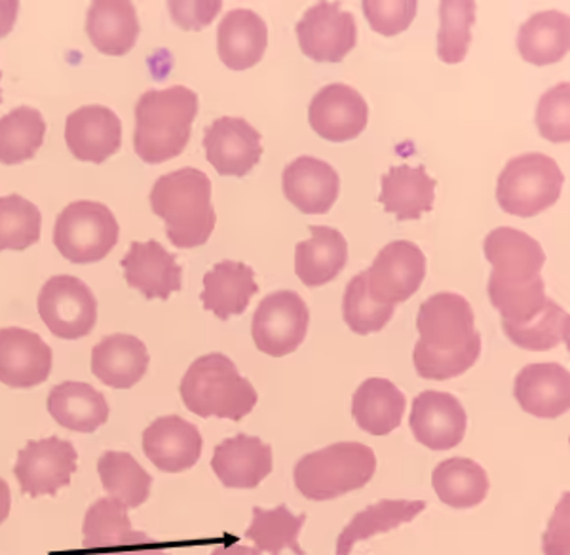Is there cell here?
<instances>
[{
  "instance_id": "cell-1",
  "label": "cell",
  "mask_w": 570,
  "mask_h": 555,
  "mask_svg": "<svg viewBox=\"0 0 570 555\" xmlns=\"http://www.w3.org/2000/svg\"><path fill=\"white\" fill-rule=\"evenodd\" d=\"M416 330L421 339L413 350L416 373L430 381L461 377L478 362L481 333L466 298L441 291L428 298L419 309Z\"/></svg>"
},
{
  "instance_id": "cell-2",
  "label": "cell",
  "mask_w": 570,
  "mask_h": 555,
  "mask_svg": "<svg viewBox=\"0 0 570 555\" xmlns=\"http://www.w3.org/2000/svg\"><path fill=\"white\" fill-rule=\"evenodd\" d=\"M212 182L196 168H183L156 179L150 210L166 223L169 242L179 250L208 244L217 214L212 204Z\"/></svg>"
},
{
  "instance_id": "cell-3",
  "label": "cell",
  "mask_w": 570,
  "mask_h": 555,
  "mask_svg": "<svg viewBox=\"0 0 570 555\" xmlns=\"http://www.w3.org/2000/svg\"><path fill=\"white\" fill-rule=\"evenodd\" d=\"M198 96L187 86L145 91L136 105L134 150L145 164H164L187 149Z\"/></svg>"
},
{
  "instance_id": "cell-4",
  "label": "cell",
  "mask_w": 570,
  "mask_h": 555,
  "mask_svg": "<svg viewBox=\"0 0 570 555\" xmlns=\"http://www.w3.org/2000/svg\"><path fill=\"white\" fill-rule=\"evenodd\" d=\"M183 403L202 419L240 422L257 406V390L238 373L228 356L214 352L190 363L179 387Z\"/></svg>"
},
{
  "instance_id": "cell-5",
  "label": "cell",
  "mask_w": 570,
  "mask_h": 555,
  "mask_svg": "<svg viewBox=\"0 0 570 555\" xmlns=\"http://www.w3.org/2000/svg\"><path fill=\"white\" fill-rule=\"evenodd\" d=\"M376 471L375 451L357 441H338L308 452L293 470L295 487L308 500H333L363 489Z\"/></svg>"
},
{
  "instance_id": "cell-6",
  "label": "cell",
  "mask_w": 570,
  "mask_h": 555,
  "mask_svg": "<svg viewBox=\"0 0 570 555\" xmlns=\"http://www.w3.org/2000/svg\"><path fill=\"white\" fill-rule=\"evenodd\" d=\"M558 162L542 153L515 156L500 172L497 201L505 214L534 217L553 206L563 191Z\"/></svg>"
},
{
  "instance_id": "cell-7",
  "label": "cell",
  "mask_w": 570,
  "mask_h": 555,
  "mask_svg": "<svg viewBox=\"0 0 570 555\" xmlns=\"http://www.w3.org/2000/svg\"><path fill=\"white\" fill-rule=\"evenodd\" d=\"M117 217L101 202H72L58 215L53 226V244L75 265L104 261L117 246Z\"/></svg>"
},
{
  "instance_id": "cell-8",
  "label": "cell",
  "mask_w": 570,
  "mask_h": 555,
  "mask_svg": "<svg viewBox=\"0 0 570 555\" xmlns=\"http://www.w3.org/2000/svg\"><path fill=\"white\" fill-rule=\"evenodd\" d=\"M37 306L46 328L63 341L90 335L98 323V299L80 278L71 274L50 278L40 290Z\"/></svg>"
},
{
  "instance_id": "cell-9",
  "label": "cell",
  "mask_w": 570,
  "mask_h": 555,
  "mask_svg": "<svg viewBox=\"0 0 570 555\" xmlns=\"http://www.w3.org/2000/svg\"><path fill=\"white\" fill-rule=\"evenodd\" d=\"M308 323L311 312L297 291H274L253 314V341L263 354L284 358L305 342Z\"/></svg>"
},
{
  "instance_id": "cell-10",
  "label": "cell",
  "mask_w": 570,
  "mask_h": 555,
  "mask_svg": "<svg viewBox=\"0 0 570 555\" xmlns=\"http://www.w3.org/2000/svg\"><path fill=\"white\" fill-rule=\"evenodd\" d=\"M483 252L493 271L487 291L513 290L534 284L546 265V253L537 240L512 228L499 226L487 234Z\"/></svg>"
},
{
  "instance_id": "cell-11",
  "label": "cell",
  "mask_w": 570,
  "mask_h": 555,
  "mask_svg": "<svg viewBox=\"0 0 570 555\" xmlns=\"http://www.w3.org/2000/svg\"><path fill=\"white\" fill-rule=\"evenodd\" d=\"M363 274L371 298L376 303L395 306L421 290L426 278V255L413 242L395 240L379 252Z\"/></svg>"
},
{
  "instance_id": "cell-12",
  "label": "cell",
  "mask_w": 570,
  "mask_h": 555,
  "mask_svg": "<svg viewBox=\"0 0 570 555\" xmlns=\"http://www.w3.org/2000/svg\"><path fill=\"white\" fill-rule=\"evenodd\" d=\"M77 463L78 452L71 441L58 436L33 439L18 452L13 476L20 481L21 493L29 497H56L61 487L71 484Z\"/></svg>"
},
{
  "instance_id": "cell-13",
  "label": "cell",
  "mask_w": 570,
  "mask_h": 555,
  "mask_svg": "<svg viewBox=\"0 0 570 555\" xmlns=\"http://www.w3.org/2000/svg\"><path fill=\"white\" fill-rule=\"evenodd\" d=\"M295 32L301 52L318 64H341L356 48V20L351 12L341 10L338 2L308 8Z\"/></svg>"
},
{
  "instance_id": "cell-14",
  "label": "cell",
  "mask_w": 570,
  "mask_h": 555,
  "mask_svg": "<svg viewBox=\"0 0 570 555\" xmlns=\"http://www.w3.org/2000/svg\"><path fill=\"white\" fill-rule=\"evenodd\" d=\"M416 441L432 451L461 446L466 434L468 415L456 396L426 390L416 396L409 419Z\"/></svg>"
},
{
  "instance_id": "cell-15",
  "label": "cell",
  "mask_w": 570,
  "mask_h": 555,
  "mask_svg": "<svg viewBox=\"0 0 570 555\" xmlns=\"http://www.w3.org/2000/svg\"><path fill=\"white\" fill-rule=\"evenodd\" d=\"M370 120V107L352 86L327 85L312 97L308 107L311 128L331 143H344L362 136Z\"/></svg>"
},
{
  "instance_id": "cell-16",
  "label": "cell",
  "mask_w": 570,
  "mask_h": 555,
  "mask_svg": "<svg viewBox=\"0 0 570 555\" xmlns=\"http://www.w3.org/2000/svg\"><path fill=\"white\" fill-rule=\"evenodd\" d=\"M208 162L225 177H244L263 156L261 134L244 118H217L204 134Z\"/></svg>"
},
{
  "instance_id": "cell-17",
  "label": "cell",
  "mask_w": 570,
  "mask_h": 555,
  "mask_svg": "<svg viewBox=\"0 0 570 555\" xmlns=\"http://www.w3.org/2000/svg\"><path fill=\"white\" fill-rule=\"evenodd\" d=\"M52 349L35 331L0 328V382L8 388H35L52 373Z\"/></svg>"
},
{
  "instance_id": "cell-18",
  "label": "cell",
  "mask_w": 570,
  "mask_h": 555,
  "mask_svg": "<svg viewBox=\"0 0 570 555\" xmlns=\"http://www.w3.org/2000/svg\"><path fill=\"white\" fill-rule=\"evenodd\" d=\"M202 447L200 430L179 415L158 417L142 432V451L147 459L168 474H179L198 465Z\"/></svg>"
},
{
  "instance_id": "cell-19",
  "label": "cell",
  "mask_w": 570,
  "mask_h": 555,
  "mask_svg": "<svg viewBox=\"0 0 570 555\" xmlns=\"http://www.w3.org/2000/svg\"><path fill=\"white\" fill-rule=\"evenodd\" d=\"M66 143L77 160L104 164L122 147V123L105 105H85L67 117Z\"/></svg>"
},
{
  "instance_id": "cell-20",
  "label": "cell",
  "mask_w": 570,
  "mask_h": 555,
  "mask_svg": "<svg viewBox=\"0 0 570 555\" xmlns=\"http://www.w3.org/2000/svg\"><path fill=\"white\" fill-rule=\"evenodd\" d=\"M120 266L128 285L149 301H168L171 293L181 291L183 269L177 263L176 255L166 252V247L158 240L131 242Z\"/></svg>"
},
{
  "instance_id": "cell-21",
  "label": "cell",
  "mask_w": 570,
  "mask_h": 555,
  "mask_svg": "<svg viewBox=\"0 0 570 555\" xmlns=\"http://www.w3.org/2000/svg\"><path fill=\"white\" fill-rule=\"evenodd\" d=\"M285 198L306 215H324L335 206L341 177L335 168L314 156H298L282 175Z\"/></svg>"
},
{
  "instance_id": "cell-22",
  "label": "cell",
  "mask_w": 570,
  "mask_h": 555,
  "mask_svg": "<svg viewBox=\"0 0 570 555\" xmlns=\"http://www.w3.org/2000/svg\"><path fill=\"white\" fill-rule=\"evenodd\" d=\"M212 468L228 489H255L273 471V447L257 436L238 434L215 447Z\"/></svg>"
},
{
  "instance_id": "cell-23",
  "label": "cell",
  "mask_w": 570,
  "mask_h": 555,
  "mask_svg": "<svg viewBox=\"0 0 570 555\" xmlns=\"http://www.w3.org/2000/svg\"><path fill=\"white\" fill-rule=\"evenodd\" d=\"M513 396L525 413L558 419L570 409V374L559 363H531L519 371Z\"/></svg>"
},
{
  "instance_id": "cell-24",
  "label": "cell",
  "mask_w": 570,
  "mask_h": 555,
  "mask_svg": "<svg viewBox=\"0 0 570 555\" xmlns=\"http://www.w3.org/2000/svg\"><path fill=\"white\" fill-rule=\"evenodd\" d=\"M149 363L145 342L128 333L104 337L91 350V373L117 390L136 387L147 373Z\"/></svg>"
},
{
  "instance_id": "cell-25",
  "label": "cell",
  "mask_w": 570,
  "mask_h": 555,
  "mask_svg": "<svg viewBox=\"0 0 570 555\" xmlns=\"http://www.w3.org/2000/svg\"><path fill=\"white\" fill-rule=\"evenodd\" d=\"M268 46V29L259 13L236 8L223 18L217 29V52L233 71H246L259 64Z\"/></svg>"
},
{
  "instance_id": "cell-26",
  "label": "cell",
  "mask_w": 570,
  "mask_h": 555,
  "mask_svg": "<svg viewBox=\"0 0 570 555\" xmlns=\"http://www.w3.org/2000/svg\"><path fill=\"white\" fill-rule=\"evenodd\" d=\"M311 238L295 246V274L308 288L330 284L348 263V244L333 226L311 225Z\"/></svg>"
},
{
  "instance_id": "cell-27",
  "label": "cell",
  "mask_w": 570,
  "mask_h": 555,
  "mask_svg": "<svg viewBox=\"0 0 570 555\" xmlns=\"http://www.w3.org/2000/svg\"><path fill=\"white\" fill-rule=\"evenodd\" d=\"M86 32L98 52L126 56L136 46L141 26L137 10L128 0H96L88 8Z\"/></svg>"
},
{
  "instance_id": "cell-28",
  "label": "cell",
  "mask_w": 570,
  "mask_h": 555,
  "mask_svg": "<svg viewBox=\"0 0 570 555\" xmlns=\"http://www.w3.org/2000/svg\"><path fill=\"white\" fill-rule=\"evenodd\" d=\"M259 291L252 266L238 261H220L204 276L200 301L204 309L227 322L228 318L240 317Z\"/></svg>"
},
{
  "instance_id": "cell-29",
  "label": "cell",
  "mask_w": 570,
  "mask_h": 555,
  "mask_svg": "<svg viewBox=\"0 0 570 555\" xmlns=\"http://www.w3.org/2000/svg\"><path fill=\"white\" fill-rule=\"evenodd\" d=\"M438 183L426 174L424 166L411 168L407 164L394 166L381 179V204L384 212L397 221L421 220L432 212Z\"/></svg>"
},
{
  "instance_id": "cell-30",
  "label": "cell",
  "mask_w": 570,
  "mask_h": 555,
  "mask_svg": "<svg viewBox=\"0 0 570 555\" xmlns=\"http://www.w3.org/2000/svg\"><path fill=\"white\" fill-rule=\"evenodd\" d=\"M109 411L105 396L88 382H61L48 396V413L71 432H96L109 420Z\"/></svg>"
},
{
  "instance_id": "cell-31",
  "label": "cell",
  "mask_w": 570,
  "mask_h": 555,
  "mask_svg": "<svg viewBox=\"0 0 570 555\" xmlns=\"http://www.w3.org/2000/svg\"><path fill=\"white\" fill-rule=\"evenodd\" d=\"M407 398L389 379L363 381L352 398V417L371 436H389L402 425Z\"/></svg>"
},
{
  "instance_id": "cell-32",
  "label": "cell",
  "mask_w": 570,
  "mask_h": 555,
  "mask_svg": "<svg viewBox=\"0 0 570 555\" xmlns=\"http://www.w3.org/2000/svg\"><path fill=\"white\" fill-rule=\"evenodd\" d=\"M424 510H426L424 500L383 498L379 503L371 504L365 510L357 512L356 516L352 517L351 524L346 525L343 533L338 535L335 555H351L357 543H365L373 536L411 524Z\"/></svg>"
},
{
  "instance_id": "cell-33",
  "label": "cell",
  "mask_w": 570,
  "mask_h": 555,
  "mask_svg": "<svg viewBox=\"0 0 570 555\" xmlns=\"http://www.w3.org/2000/svg\"><path fill=\"white\" fill-rule=\"evenodd\" d=\"M570 48L569 16L558 10L538 12L519 27L518 50L527 64L544 67L561 61Z\"/></svg>"
},
{
  "instance_id": "cell-34",
  "label": "cell",
  "mask_w": 570,
  "mask_h": 555,
  "mask_svg": "<svg viewBox=\"0 0 570 555\" xmlns=\"http://www.w3.org/2000/svg\"><path fill=\"white\" fill-rule=\"evenodd\" d=\"M82 533L86 549L91 555H120L139 535V530L131 529L128 508L110 497L91 504Z\"/></svg>"
},
{
  "instance_id": "cell-35",
  "label": "cell",
  "mask_w": 570,
  "mask_h": 555,
  "mask_svg": "<svg viewBox=\"0 0 570 555\" xmlns=\"http://www.w3.org/2000/svg\"><path fill=\"white\" fill-rule=\"evenodd\" d=\"M432 487L441 503L454 510H468L483 503L489 493V476L475 460L454 457L432 471Z\"/></svg>"
},
{
  "instance_id": "cell-36",
  "label": "cell",
  "mask_w": 570,
  "mask_h": 555,
  "mask_svg": "<svg viewBox=\"0 0 570 555\" xmlns=\"http://www.w3.org/2000/svg\"><path fill=\"white\" fill-rule=\"evenodd\" d=\"M98 474L105 491L124 508H139L150 497L153 478L130 452L105 451L98 460Z\"/></svg>"
},
{
  "instance_id": "cell-37",
  "label": "cell",
  "mask_w": 570,
  "mask_h": 555,
  "mask_svg": "<svg viewBox=\"0 0 570 555\" xmlns=\"http://www.w3.org/2000/svg\"><path fill=\"white\" fill-rule=\"evenodd\" d=\"M46 136V120L39 109L21 105L0 118V164L16 166L33 160Z\"/></svg>"
},
{
  "instance_id": "cell-38",
  "label": "cell",
  "mask_w": 570,
  "mask_h": 555,
  "mask_svg": "<svg viewBox=\"0 0 570 555\" xmlns=\"http://www.w3.org/2000/svg\"><path fill=\"white\" fill-rule=\"evenodd\" d=\"M306 522V514H292L285 504H279L274 510H265L255 506L253 522L246 530V538L253 541L255 549L268 552L271 555L282 554L289 548L295 555H306L298 544V533Z\"/></svg>"
},
{
  "instance_id": "cell-39",
  "label": "cell",
  "mask_w": 570,
  "mask_h": 555,
  "mask_svg": "<svg viewBox=\"0 0 570 555\" xmlns=\"http://www.w3.org/2000/svg\"><path fill=\"white\" fill-rule=\"evenodd\" d=\"M42 215L20 194L0 196V252H23L40 240Z\"/></svg>"
},
{
  "instance_id": "cell-40",
  "label": "cell",
  "mask_w": 570,
  "mask_h": 555,
  "mask_svg": "<svg viewBox=\"0 0 570 555\" xmlns=\"http://www.w3.org/2000/svg\"><path fill=\"white\" fill-rule=\"evenodd\" d=\"M438 56L443 64L456 65L466 59L475 21L473 0H443L440 4Z\"/></svg>"
},
{
  "instance_id": "cell-41",
  "label": "cell",
  "mask_w": 570,
  "mask_h": 555,
  "mask_svg": "<svg viewBox=\"0 0 570 555\" xmlns=\"http://www.w3.org/2000/svg\"><path fill=\"white\" fill-rule=\"evenodd\" d=\"M394 310L395 306L376 303L375 299L371 298L363 272L352 278L344 290V322L357 335H371L383 331L394 317Z\"/></svg>"
},
{
  "instance_id": "cell-42",
  "label": "cell",
  "mask_w": 570,
  "mask_h": 555,
  "mask_svg": "<svg viewBox=\"0 0 570 555\" xmlns=\"http://www.w3.org/2000/svg\"><path fill=\"white\" fill-rule=\"evenodd\" d=\"M569 312L561 309L556 301H551L544 314H540L521 330L505 333V337L519 349L546 352L556 349L561 342H569Z\"/></svg>"
},
{
  "instance_id": "cell-43",
  "label": "cell",
  "mask_w": 570,
  "mask_h": 555,
  "mask_svg": "<svg viewBox=\"0 0 570 555\" xmlns=\"http://www.w3.org/2000/svg\"><path fill=\"white\" fill-rule=\"evenodd\" d=\"M537 126L540 136L551 143L570 139V86L569 82L546 91L537 107Z\"/></svg>"
},
{
  "instance_id": "cell-44",
  "label": "cell",
  "mask_w": 570,
  "mask_h": 555,
  "mask_svg": "<svg viewBox=\"0 0 570 555\" xmlns=\"http://www.w3.org/2000/svg\"><path fill=\"white\" fill-rule=\"evenodd\" d=\"M363 13L373 31L383 37H395L407 31L416 18L415 0H363Z\"/></svg>"
},
{
  "instance_id": "cell-45",
  "label": "cell",
  "mask_w": 570,
  "mask_h": 555,
  "mask_svg": "<svg viewBox=\"0 0 570 555\" xmlns=\"http://www.w3.org/2000/svg\"><path fill=\"white\" fill-rule=\"evenodd\" d=\"M219 0L217 2H168L169 13L177 26L185 31H202L208 27L215 16L220 12Z\"/></svg>"
},
{
  "instance_id": "cell-46",
  "label": "cell",
  "mask_w": 570,
  "mask_h": 555,
  "mask_svg": "<svg viewBox=\"0 0 570 555\" xmlns=\"http://www.w3.org/2000/svg\"><path fill=\"white\" fill-rule=\"evenodd\" d=\"M120 555H171V552L166 544L156 543L147 533L139 530L136 541Z\"/></svg>"
},
{
  "instance_id": "cell-47",
  "label": "cell",
  "mask_w": 570,
  "mask_h": 555,
  "mask_svg": "<svg viewBox=\"0 0 570 555\" xmlns=\"http://www.w3.org/2000/svg\"><path fill=\"white\" fill-rule=\"evenodd\" d=\"M18 13H20L18 0H0V39H4L12 32Z\"/></svg>"
},
{
  "instance_id": "cell-48",
  "label": "cell",
  "mask_w": 570,
  "mask_h": 555,
  "mask_svg": "<svg viewBox=\"0 0 570 555\" xmlns=\"http://www.w3.org/2000/svg\"><path fill=\"white\" fill-rule=\"evenodd\" d=\"M10 508H12V495H10V487L7 481L0 478V525L7 522L10 516Z\"/></svg>"
},
{
  "instance_id": "cell-49",
  "label": "cell",
  "mask_w": 570,
  "mask_h": 555,
  "mask_svg": "<svg viewBox=\"0 0 570 555\" xmlns=\"http://www.w3.org/2000/svg\"><path fill=\"white\" fill-rule=\"evenodd\" d=\"M212 555H261V552L259 549L244 546V544H225V546H217L212 552Z\"/></svg>"
},
{
  "instance_id": "cell-50",
  "label": "cell",
  "mask_w": 570,
  "mask_h": 555,
  "mask_svg": "<svg viewBox=\"0 0 570 555\" xmlns=\"http://www.w3.org/2000/svg\"><path fill=\"white\" fill-rule=\"evenodd\" d=\"M0 78H2V72H0ZM0 104H2V90H0Z\"/></svg>"
}]
</instances>
